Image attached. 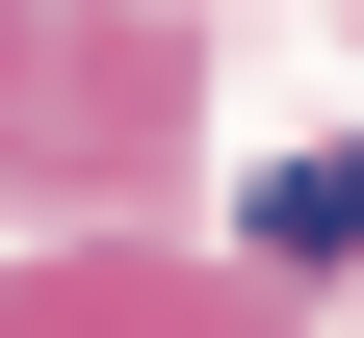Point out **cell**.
Listing matches in <instances>:
<instances>
[{
    "label": "cell",
    "mask_w": 364,
    "mask_h": 338,
    "mask_svg": "<svg viewBox=\"0 0 364 338\" xmlns=\"http://www.w3.org/2000/svg\"><path fill=\"white\" fill-rule=\"evenodd\" d=\"M260 260H364V157H287L260 182Z\"/></svg>",
    "instance_id": "6da1fadb"
}]
</instances>
